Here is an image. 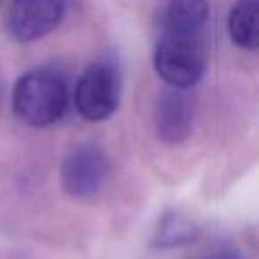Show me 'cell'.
Listing matches in <instances>:
<instances>
[{"instance_id":"ba28073f","label":"cell","mask_w":259,"mask_h":259,"mask_svg":"<svg viewBox=\"0 0 259 259\" xmlns=\"http://www.w3.org/2000/svg\"><path fill=\"white\" fill-rule=\"evenodd\" d=\"M257 0H238L227 18V30L233 43L245 50H255L259 45Z\"/></svg>"},{"instance_id":"8992f818","label":"cell","mask_w":259,"mask_h":259,"mask_svg":"<svg viewBox=\"0 0 259 259\" xmlns=\"http://www.w3.org/2000/svg\"><path fill=\"white\" fill-rule=\"evenodd\" d=\"M194 103L183 93L174 89L163 93L155 107V130L158 139L167 144H181L192 134Z\"/></svg>"},{"instance_id":"9c48e42d","label":"cell","mask_w":259,"mask_h":259,"mask_svg":"<svg viewBox=\"0 0 259 259\" xmlns=\"http://www.w3.org/2000/svg\"><path fill=\"white\" fill-rule=\"evenodd\" d=\"M197 236V227L187 220L185 217H180L176 213H170L162 219L158 224V229L155 233V241L158 247H180V245L190 243Z\"/></svg>"},{"instance_id":"6da1fadb","label":"cell","mask_w":259,"mask_h":259,"mask_svg":"<svg viewBox=\"0 0 259 259\" xmlns=\"http://www.w3.org/2000/svg\"><path fill=\"white\" fill-rule=\"evenodd\" d=\"M68 100V82L61 73L50 68L27 71L13 89L16 117L34 128H47L62 119Z\"/></svg>"},{"instance_id":"277c9868","label":"cell","mask_w":259,"mask_h":259,"mask_svg":"<svg viewBox=\"0 0 259 259\" xmlns=\"http://www.w3.org/2000/svg\"><path fill=\"white\" fill-rule=\"evenodd\" d=\"M66 8V0H13L8 30L18 43H32L57 29Z\"/></svg>"},{"instance_id":"8fae6325","label":"cell","mask_w":259,"mask_h":259,"mask_svg":"<svg viewBox=\"0 0 259 259\" xmlns=\"http://www.w3.org/2000/svg\"><path fill=\"white\" fill-rule=\"evenodd\" d=\"M2 2H4V0H0V6H2Z\"/></svg>"},{"instance_id":"3957f363","label":"cell","mask_w":259,"mask_h":259,"mask_svg":"<svg viewBox=\"0 0 259 259\" xmlns=\"http://www.w3.org/2000/svg\"><path fill=\"white\" fill-rule=\"evenodd\" d=\"M119 105V71L110 62L91 64L75 87V107L85 121L108 119Z\"/></svg>"},{"instance_id":"5b68a950","label":"cell","mask_w":259,"mask_h":259,"mask_svg":"<svg viewBox=\"0 0 259 259\" xmlns=\"http://www.w3.org/2000/svg\"><path fill=\"white\" fill-rule=\"evenodd\" d=\"M110 172V162L101 149L82 146L69 153L61 167V183L66 194L85 199L103 187Z\"/></svg>"},{"instance_id":"52a82bcc","label":"cell","mask_w":259,"mask_h":259,"mask_svg":"<svg viewBox=\"0 0 259 259\" xmlns=\"http://www.w3.org/2000/svg\"><path fill=\"white\" fill-rule=\"evenodd\" d=\"M208 22V0H167L160 13V30L206 32Z\"/></svg>"},{"instance_id":"30bf717a","label":"cell","mask_w":259,"mask_h":259,"mask_svg":"<svg viewBox=\"0 0 259 259\" xmlns=\"http://www.w3.org/2000/svg\"><path fill=\"white\" fill-rule=\"evenodd\" d=\"M211 259H240V257H238V255H234V254H220V255L211 257Z\"/></svg>"},{"instance_id":"7a4b0ae2","label":"cell","mask_w":259,"mask_h":259,"mask_svg":"<svg viewBox=\"0 0 259 259\" xmlns=\"http://www.w3.org/2000/svg\"><path fill=\"white\" fill-rule=\"evenodd\" d=\"M155 69L174 89L195 85L206 69V32L160 30Z\"/></svg>"}]
</instances>
